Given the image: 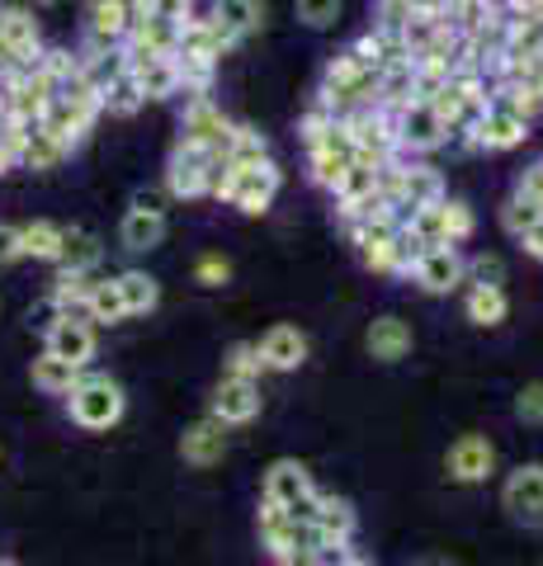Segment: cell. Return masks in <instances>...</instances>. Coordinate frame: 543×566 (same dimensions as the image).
Masks as SVG:
<instances>
[{
  "mask_svg": "<svg viewBox=\"0 0 543 566\" xmlns=\"http://www.w3.org/2000/svg\"><path fill=\"white\" fill-rule=\"evenodd\" d=\"M124 411H128V397L109 374H91V368H85L81 382L66 392V416H72V424H81L85 434L114 430V424L124 420Z\"/></svg>",
  "mask_w": 543,
  "mask_h": 566,
  "instance_id": "obj_1",
  "label": "cell"
},
{
  "mask_svg": "<svg viewBox=\"0 0 543 566\" xmlns=\"http://www.w3.org/2000/svg\"><path fill=\"white\" fill-rule=\"evenodd\" d=\"M341 123H345L349 142H355V156H359V161H374V166L401 161V147H397V109L369 104V109L345 114Z\"/></svg>",
  "mask_w": 543,
  "mask_h": 566,
  "instance_id": "obj_2",
  "label": "cell"
},
{
  "mask_svg": "<svg viewBox=\"0 0 543 566\" xmlns=\"http://www.w3.org/2000/svg\"><path fill=\"white\" fill-rule=\"evenodd\" d=\"M227 137H232V118L218 109L213 95H189L180 114V147H195L208 156H227Z\"/></svg>",
  "mask_w": 543,
  "mask_h": 566,
  "instance_id": "obj_3",
  "label": "cell"
},
{
  "mask_svg": "<svg viewBox=\"0 0 543 566\" xmlns=\"http://www.w3.org/2000/svg\"><path fill=\"white\" fill-rule=\"evenodd\" d=\"M530 128H534V123L524 114H515L511 104L492 99V104H487V114L478 118V128L463 133V137H453V142H459L463 151H515L520 142L530 137Z\"/></svg>",
  "mask_w": 543,
  "mask_h": 566,
  "instance_id": "obj_4",
  "label": "cell"
},
{
  "mask_svg": "<svg viewBox=\"0 0 543 566\" xmlns=\"http://www.w3.org/2000/svg\"><path fill=\"white\" fill-rule=\"evenodd\" d=\"M222 156H208V151H195V147H170V161H166V193L180 203H195V199H208L213 193V170H218Z\"/></svg>",
  "mask_w": 543,
  "mask_h": 566,
  "instance_id": "obj_5",
  "label": "cell"
},
{
  "mask_svg": "<svg viewBox=\"0 0 543 566\" xmlns=\"http://www.w3.org/2000/svg\"><path fill=\"white\" fill-rule=\"evenodd\" d=\"M445 142H449L445 118L435 114L426 99L397 104V147H401V156H430V151H440Z\"/></svg>",
  "mask_w": 543,
  "mask_h": 566,
  "instance_id": "obj_6",
  "label": "cell"
},
{
  "mask_svg": "<svg viewBox=\"0 0 543 566\" xmlns=\"http://www.w3.org/2000/svg\"><path fill=\"white\" fill-rule=\"evenodd\" d=\"M349 161H355V142H349L345 123L336 118L322 137L307 142V170H312V185H322L326 193H336L341 175L349 170Z\"/></svg>",
  "mask_w": 543,
  "mask_h": 566,
  "instance_id": "obj_7",
  "label": "cell"
},
{
  "mask_svg": "<svg viewBox=\"0 0 543 566\" xmlns=\"http://www.w3.org/2000/svg\"><path fill=\"white\" fill-rule=\"evenodd\" d=\"M501 510L524 528H543V463H524L505 476Z\"/></svg>",
  "mask_w": 543,
  "mask_h": 566,
  "instance_id": "obj_8",
  "label": "cell"
},
{
  "mask_svg": "<svg viewBox=\"0 0 543 566\" xmlns=\"http://www.w3.org/2000/svg\"><path fill=\"white\" fill-rule=\"evenodd\" d=\"M445 472H449V482H459V486L487 482V476L497 472V444L487 434H459L445 453Z\"/></svg>",
  "mask_w": 543,
  "mask_h": 566,
  "instance_id": "obj_9",
  "label": "cell"
},
{
  "mask_svg": "<svg viewBox=\"0 0 543 566\" xmlns=\"http://www.w3.org/2000/svg\"><path fill=\"white\" fill-rule=\"evenodd\" d=\"M279 189H284V170H279L274 161H260L251 170H237L227 203H232L237 212H247V218H260V212L279 199Z\"/></svg>",
  "mask_w": 543,
  "mask_h": 566,
  "instance_id": "obj_10",
  "label": "cell"
},
{
  "mask_svg": "<svg viewBox=\"0 0 543 566\" xmlns=\"http://www.w3.org/2000/svg\"><path fill=\"white\" fill-rule=\"evenodd\" d=\"M43 349H52L58 359L76 364V368H91L95 349H100L95 322H85V316H58V322L43 331Z\"/></svg>",
  "mask_w": 543,
  "mask_h": 566,
  "instance_id": "obj_11",
  "label": "cell"
},
{
  "mask_svg": "<svg viewBox=\"0 0 543 566\" xmlns=\"http://www.w3.org/2000/svg\"><path fill=\"white\" fill-rule=\"evenodd\" d=\"M260 406H265V397H260V382L222 374L218 387H213V406H208V416L222 420L227 430H232V424H251L260 416Z\"/></svg>",
  "mask_w": 543,
  "mask_h": 566,
  "instance_id": "obj_12",
  "label": "cell"
},
{
  "mask_svg": "<svg viewBox=\"0 0 543 566\" xmlns=\"http://www.w3.org/2000/svg\"><path fill=\"white\" fill-rule=\"evenodd\" d=\"M241 39L232 29H222L213 14H189V20L180 24V43H175V52H195V57H208V62H222L227 52H237Z\"/></svg>",
  "mask_w": 543,
  "mask_h": 566,
  "instance_id": "obj_13",
  "label": "cell"
},
{
  "mask_svg": "<svg viewBox=\"0 0 543 566\" xmlns=\"http://www.w3.org/2000/svg\"><path fill=\"white\" fill-rule=\"evenodd\" d=\"M411 279H416V289L430 293V297L463 289V255H459V245H430V251L420 255V264L411 270Z\"/></svg>",
  "mask_w": 543,
  "mask_h": 566,
  "instance_id": "obj_14",
  "label": "cell"
},
{
  "mask_svg": "<svg viewBox=\"0 0 543 566\" xmlns=\"http://www.w3.org/2000/svg\"><path fill=\"white\" fill-rule=\"evenodd\" d=\"M133 24H137V14L124 0H95L85 10V48H124Z\"/></svg>",
  "mask_w": 543,
  "mask_h": 566,
  "instance_id": "obj_15",
  "label": "cell"
},
{
  "mask_svg": "<svg viewBox=\"0 0 543 566\" xmlns=\"http://www.w3.org/2000/svg\"><path fill=\"white\" fill-rule=\"evenodd\" d=\"M255 349H260V359H265L270 374H293V368L307 364V349L312 345H307V335L297 331V326L279 322V326H270L265 335H260Z\"/></svg>",
  "mask_w": 543,
  "mask_h": 566,
  "instance_id": "obj_16",
  "label": "cell"
},
{
  "mask_svg": "<svg viewBox=\"0 0 543 566\" xmlns=\"http://www.w3.org/2000/svg\"><path fill=\"white\" fill-rule=\"evenodd\" d=\"M180 458H185L189 468H218L222 458H227V424L213 420V416L195 420L180 434Z\"/></svg>",
  "mask_w": 543,
  "mask_h": 566,
  "instance_id": "obj_17",
  "label": "cell"
},
{
  "mask_svg": "<svg viewBox=\"0 0 543 566\" xmlns=\"http://www.w3.org/2000/svg\"><path fill=\"white\" fill-rule=\"evenodd\" d=\"M312 491H317L312 486V472L297 463V458H279V463H270L265 476H260V501H274V505H293Z\"/></svg>",
  "mask_w": 543,
  "mask_h": 566,
  "instance_id": "obj_18",
  "label": "cell"
},
{
  "mask_svg": "<svg viewBox=\"0 0 543 566\" xmlns=\"http://www.w3.org/2000/svg\"><path fill=\"white\" fill-rule=\"evenodd\" d=\"M0 39L14 48V57H20L24 66L39 62V52H43V29H39V20H33L29 6H0Z\"/></svg>",
  "mask_w": 543,
  "mask_h": 566,
  "instance_id": "obj_19",
  "label": "cell"
},
{
  "mask_svg": "<svg viewBox=\"0 0 543 566\" xmlns=\"http://www.w3.org/2000/svg\"><path fill=\"white\" fill-rule=\"evenodd\" d=\"M364 345H369V354L378 364H397V359H407L411 354V345H416V335H411V326L401 322V316H374L369 322V331H364Z\"/></svg>",
  "mask_w": 543,
  "mask_h": 566,
  "instance_id": "obj_20",
  "label": "cell"
},
{
  "mask_svg": "<svg viewBox=\"0 0 543 566\" xmlns=\"http://www.w3.org/2000/svg\"><path fill=\"white\" fill-rule=\"evenodd\" d=\"M312 528L326 538V543H355V528H359V515L345 495H331V491H317V520Z\"/></svg>",
  "mask_w": 543,
  "mask_h": 566,
  "instance_id": "obj_21",
  "label": "cell"
},
{
  "mask_svg": "<svg viewBox=\"0 0 543 566\" xmlns=\"http://www.w3.org/2000/svg\"><path fill=\"white\" fill-rule=\"evenodd\" d=\"M170 237V222L166 218H156V212H137V208H128L124 212V222H118V245L124 251H133V255H147V251H156Z\"/></svg>",
  "mask_w": 543,
  "mask_h": 566,
  "instance_id": "obj_22",
  "label": "cell"
},
{
  "mask_svg": "<svg viewBox=\"0 0 543 566\" xmlns=\"http://www.w3.org/2000/svg\"><path fill=\"white\" fill-rule=\"evenodd\" d=\"M104 260V241L91 227H62V255L58 264L62 270H76V274H95V264Z\"/></svg>",
  "mask_w": 543,
  "mask_h": 566,
  "instance_id": "obj_23",
  "label": "cell"
},
{
  "mask_svg": "<svg viewBox=\"0 0 543 566\" xmlns=\"http://www.w3.org/2000/svg\"><path fill=\"white\" fill-rule=\"evenodd\" d=\"M133 71V81H137V91H143L147 104H166L180 95V71H175L170 57H152V62H137L128 66Z\"/></svg>",
  "mask_w": 543,
  "mask_h": 566,
  "instance_id": "obj_24",
  "label": "cell"
},
{
  "mask_svg": "<svg viewBox=\"0 0 543 566\" xmlns=\"http://www.w3.org/2000/svg\"><path fill=\"white\" fill-rule=\"evenodd\" d=\"M81 374H85V368L58 359L52 349H43L39 359H33V368H29V378H33V387H39L43 397H66V392H72V387L81 382Z\"/></svg>",
  "mask_w": 543,
  "mask_h": 566,
  "instance_id": "obj_25",
  "label": "cell"
},
{
  "mask_svg": "<svg viewBox=\"0 0 543 566\" xmlns=\"http://www.w3.org/2000/svg\"><path fill=\"white\" fill-rule=\"evenodd\" d=\"M208 14H213L222 29H232L237 39L247 43L251 33L265 29V14L270 10H265V0H213V10H208Z\"/></svg>",
  "mask_w": 543,
  "mask_h": 566,
  "instance_id": "obj_26",
  "label": "cell"
},
{
  "mask_svg": "<svg viewBox=\"0 0 543 566\" xmlns=\"http://www.w3.org/2000/svg\"><path fill=\"white\" fill-rule=\"evenodd\" d=\"M118 283V297H124V312L128 316H147L161 307V283H156L147 270H124V274H114Z\"/></svg>",
  "mask_w": 543,
  "mask_h": 566,
  "instance_id": "obj_27",
  "label": "cell"
},
{
  "mask_svg": "<svg viewBox=\"0 0 543 566\" xmlns=\"http://www.w3.org/2000/svg\"><path fill=\"white\" fill-rule=\"evenodd\" d=\"M62 161H72V151L62 147L58 137H48L43 128H29L24 137V147H20V170H33V175H48V170H58Z\"/></svg>",
  "mask_w": 543,
  "mask_h": 566,
  "instance_id": "obj_28",
  "label": "cell"
},
{
  "mask_svg": "<svg viewBox=\"0 0 543 566\" xmlns=\"http://www.w3.org/2000/svg\"><path fill=\"white\" fill-rule=\"evenodd\" d=\"M227 166H237V170H251L260 161H270V142L260 128H251V123H232V137H227V156H222Z\"/></svg>",
  "mask_w": 543,
  "mask_h": 566,
  "instance_id": "obj_29",
  "label": "cell"
},
{
  "mask_svg": "<svg viewBox=\"0 0 543 566\" xmlns=\"http://www.w3.org/2000/svg\"><path fill=\"white\" fill-rule=\"evenodd\" d=\"M91 289H95V279H91V274L62 270L58 279H52V289H48V303L58 307L62 316H85V303H91Z\"/></svg>",
  "mask_w": 543,
  "mask_h": 566,
  "instance_id": "obj_30",
  "label": "cell"
},
{
  "mask_svg": "<svg viewBox=\"0 0 543 566\" xmlns=\"http://www.w3.org/2000/svg\"><path fill=\"white\" fill-rule=\"evenodd\" d=\"M463 312L472 326L492 331L511 316V297H505V289H463Z\"/></svg>",
  "mask_w": 543,
  "mask_h": 566,
  "instance_id": "obj_31",
  "label": "cell"
},
{
  "mask_svg": "<svg viewBox=\"0 0 543 566\" xmlns=\"http://www.w3.org/2000/svg\"><path fill=\"white\" fill-rule=\"evenodd\" d=\"M378 175H383V166H374V161H349V170L341 175V185H336V208H349V203H359V199H369V193H378Z\"/></svg>",
  "mask_w": 543,
  "mask_h": 566,
  "instance_id": "obj_32",
  "label": "cell"
},
{
  "mask_svg": "<svg viewBox=\"0 0 543 566\" xmlns=\"http://www.w3.org/2000/svg\"><path fill=\"white\" fill-rule=\"evenodd\" d=\"M20 241H24V260L58 264V255H62V227L48 222V218L24 222V227H20Z\"/></svg>",
  "mask_w": 543,
  "mask_h": 566,
  "instance_id": "obj_33",
  "label": "cell"
},
{
  "mask_svg": "<svg viewBox=\"0 0 543 566\" xmlns=\"http://www.w3.org/2000/svg\"><path fill=\"white\" fill-rule=\"evenodd\" d=\"M407 99H416V57L378 71V104L383 109H397V104H407Z\"/></svg>",
  "mask_w": 543,
  "mask_h": 566,
  "instance_id": "obj_34",
  "label": "cell"
},
{
  "mask_svg": "<svg viewBox=\"0 0 543 566\" xmlns=\"http://www.w3.org/2000/svg\"><path fill=\"white\" fill-rule=\"evenodd\" d=\"M175 71H180V95H213V76H218V62L195 57V52H170Z\"/></svg>",
  "mask_w": 543,
  "mask_h": 566,
  "instance_id": "obj_35",
  "label": "cell"
},
{
  "mask_svg": "<svg viewBox=\"0 0 543 566\" xmlns=\"http://www.w3.org/2000/svg\"><path fill=\"white\" fill-rule=\"evenodd\" d=\"M85 322H95V326H118V322H128L124 297H118V283H114V279H95L91 303H85Z\"/></svg>",
  "mask_w": 543,
  "mask_h": 566,
  "instance_id": "obj_36",
  "label": "cell"
},
{
  "mask_svg": "<svg viewBox=\"0 0 543 566\" xmlns=\"http://www.w3.org/2000/svg\"><path fill=\"white\" fill-rule=\"evenodd\" d=\"M449 199V193H445ZM445 199L440 203H420L411 218H407V227L411 232L426 241V245H449V222H445Z\"/></svg>",
  "mask_w": 543,
  "mask_h": 566,
  "instance_id": "obj_37",
  "label": "cell"
},
{
  "mask_svg": "<svg viewBox=\"0 0 543 566\" xmlns=\"http://www.w3.org/2000/svg\"><path fill=\"white\" fill-rule=\"evenodd\" d=\"M539 222H543V203H539V199H524V193H511V199H505L501 227H505V232H511L515 241L530 232V227H539Z\"/></svg>",
  "mask_w": 543,
  "mask_h": 566,
  "instance_id": "obj_38",
  "label": "cell"
},
{
  "mask_svg": "<svg viewBox=\"0 0 543 566\" xmlns=\"http://www.w3.org/2000/svg\"><path fill=\"white\" fill-rule=\"evenodd\" d=\"M100 99H104V114H114V118H133L147 104L143 91H137V81H133V71H124V76H118Z\"/></svg>",
  "mask_w": 543,
  "mask_h": 566,
  "instance_id": "obj_39",
  "label": "cell"
},
{
  "mask_svg": "<svg viewBox=\"0 0 543 566\" xmlns=\"http://www.w3.org/2000/svg\"><path fill=\"white\" fill-rule=\"evenodd\" d=\"M463 289H505V260L487 251L463 260Z\"/></svg>",
  "mask_w": 543,
  "mask_h": 566,
  "instance_id": "obj_40",
  "label": "cell"
},
{
  "mask_svg": "<svg viewBox=\"0 0 543 566\" xmlns=\"http://www.w3.org/2000/svg\"><path fill=\"white\" fill-rule=\"evenodd\" d=\"M426 251H430V245L420 241L407 222H401L397 232H393V274H397V279H411V270L420 264V255H426Z\"/></svg>",
  "mask_w": 543,
  "mask_h": 566,
  "instance_id": "obj_41",
  "label": "cell"
},
{
  "mask_svg": "<svg viewBox=\"0 0 543 566\" xmlns=\"http://www.w3.org/2000/svg\"><path fill=\"white\" fill-rule=\"evenodd\" d=\"M222 374L227 378H251V382H260V374H270V368H265V359H260L255 340H237L232 349H227V359H222Z\"/></svg>",
  "mask_w": 543,
  "mask_h": 566,
  "instance_id": "obj_42",
  "label": "cell"
},
{
  "mask_svg": "<svg viewBox=\"0 0 543 566\" xmlns=\"http://www.w3.org/2000/svg\"><path fill=\"white\" fill-rule=\"evenodd\" d=\"M341 10H345V0H293V14H297V24H307V29H336L341 24Z\"/></svg>",
  "mask_w": 543,
  "mask_h": 566,
  "instance_id": "obj_43",
  "label": "cell"
},
{
  "mask_svg": "<svg viewBox=\"0 0 543 566\" xmlns=\"http://www.w3.org/2000/svg\"><path fill=\"white\" fill-rule=\"evenodd\" d=\"M445 222H449V245H463L472 232H478V218L463 199H445Z\"/></svg>",
  "mask_w": 543,
  "mask_h": 566,
  "instance_id": "obj_44",
  "label": "cell"
},
{
  "mask_svg": "<svg viewBox=\"0 0 543 566\" xmlns=\"http://www.w3.org/2000/svg\"><path fill=\"white\" fill-rule=\"evenodd\" d=\"M232 279V260L218 255V251H203L195 260V283H203V289H222V283Z\"/></svg>",
  "mask_w": 543,
  "mask_h": 566,
  "instance_id": "obj_45",
  "label": "cell"
},
{
  "mask_svg": "<svg viewBox=\"0 0 543 566\" xmlns=\"http://www.w3.org/2000/svg\"><path fill=\"white\" fill-rule=\"evenodd\" d=\"M515 420L520 424H543V382H524L515 392Z\"/></svg>",
  "mask_w": 543,
  "mask_h": 566,
  "instance_id": "obj_46",
  "label": "cell"
},
{
  "mask_svg": "<svg viewBox=\"0 0 543 566\" xmlns=\"http://www.w3.org/2000/svg\"><path fill=\"white\" fill-rule=\"evenodd\" d=\"M175 199L166 193V185H143V189H133V203L128 208H137V212H156V218H166V208H170Z\"/></svg>",
  "mask_w": 543,
  "mask_h": 566,
  "instance_id": "obj_47",
  "label": "cell"
},
{
  "mask_svg": "<svg viewBox=\"0 0 543 566\" xmlns=\"http://www.w3.org/2000/svg\"><path fill=\"white\" fill-rule=\"evenodd\" d=\"M14 260H24L20 227H14V222H0V264H14Z\"/></svg>",
  "mask_w": 543,
  "mask_h": 566,
  "instance_id": "obj_48",
  "label": "cell"
},
{
  "mask_svg": "<svg viewBox=\"0 0 543 566\" xmlns=\"http://www.w3.org/2000/svg\"><path fill=\"white\" fill-rule=\"evenodd\" d=\"M270 562L274 566H322V553H317V547H289V553H279Z\"/></svg>",
  "mask_w": 543,
  "mask_h": 566,
  "instance_id": "obj_49",
  "label": "cell"
},
{
  "mask_svg": "<svg viewBox=\"0 0 543 566\" xmlns=\"http://www.w3.org/2000/svg\"><path fill=\"white\" fill-rule=\"evenodd\" d=\"M58 316H62V312H58V307H52L48 297H43L39 307H29V326H33V331H48L52 322H58Z\"/></svg>",
  "mask_w": 543,
  "mask_h": 566,
  "instance_id": "obj_50",
  "label": "cell"
},
{
  "mask_svg": "<svg viewBox=\"0 0 543 566\" xmlns=\"http://www.w3.org/2000/svg\"><path fill=\"white\" fill-rule=\"evenodd\" d=\"M520 245H524V255L543 264V222H539V227H530V232L520 237Z\"/></svg>",
  "mask_w": 543,
  "mask_h": 566,
  "instance_id": "obj_51",
  "label": "cell"
},
{
  "mask_svg": "<svg viewBox=\"0 0 543 566\" xmlns=\"http://www.w3.org/2000/svg\"><path fill=\"white\" fill-rule=\"evenodd\" d=\"M124 6H128L133 14H152V6H156V0H124Z\"/></svg>",
  "mask_w": 543,
  "mask_h": 566,
  "instance_id": "obj_52",
  "label": "cell"
},
{
  "mask_svg": "<svg viewBox=\"0 0 543 566\" xmlns=\"http://www.w3.org/2000/svg\"><path fill=\"white\" fill-rule=\"evenodd\" d=\"M0 566H24V562H14V557H0Z\"/></svg>",
  "mask_w": 543,
  "mask_h": 566,
  "instance_id": "obj_53",
  "label": "cell"
},
{
  "mask_svg": "<svg viewBox=\"0 0 543 566\" xmlns=\"http://www.w3.org/2000/svg\"><path fill=\"white\" fill-rule=\"evenodd\" d=\"M33 6H62V0H33Z\"/></svg>",
  "mask_w": 543,
  "mask_h": 566,
  "instance_id": "obj_54",
  "label": "cell"
},
{
  "mask_svg": "<svg viewBox=\"0 0 543 566\" xmlns=\"http://www.w3.org/2000/svg\"><path fill=\"white\" fill-rule=\"evenodd\" d=\"M185 6H195V10H199V0H185Z\"/></svg>",
  "mask_w": 543,
  "mask_h": 566,
  "instance_id": "obj_55",
  "label": "cell"
},
{
  "mask_svg": "<svg viewBox=\"0 0 543 566\" xmlns=\"http://www.w3.org/2000/svg\"><path fill=\"white\" fill-rule=\"evenodd\" d=\"M0 123H6V114H0Z\"/></svg>",
  "mask_w": 543,
  "mask_h": 566,
  "instance_id": "obj_56",
  "label": "cell"
},
{
  "mask_svg": "<svg viewBox=\"0 0 543 566\" xmlns=\"http://www.w3.org/2000/svg\"><path fill=\"white\" fill-rule=\"evenodd\" d=\"M539 166H543V156H539Z\"/></svg>",
  "mask_w": 543,
  "mask_h": 566,
  "instance_id": "obj_57",
  "label": "cell"
}]
</instances>
